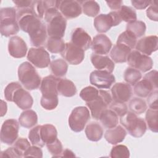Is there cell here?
Here are the masks:
<instances>
[{"label":"cell","instance_id":"obj_52","mask_svg":"<svg viewBox=\"0 0 158 158\" xmlns=\"http://www.w3.org/2000/svg\"><path fill=\"white\" fill-rule=\"evenodd\" d=\"M152 1H142V0H132L131 1L132 6L137 9H144L151 4Z\"/></svg>","mask_w":158,"mask_h":158},{"label":"cell","instance_id":"obj_17","mask_svg":"<svg viewBox=\"0 0 158 158\" xmlns=\"http://www.w3.org/2000/svg\"><path fill=\"white\" fill-rule=\"evenodd\" d=\"M27 46L23 40L18 36L11 37L8 43V51L14 58H22L25 56L27 52Z\"/></svg>","mask_w":158,"mask_h":158},{"label":"cell","instance_id":"obj_33","mask_svg":"<svg viewBox=\"0 0 158 158\" xmlns=\"http://www.w3.org/2000/svg\"><path fill=\"white\" fill-rule=\"evenodd\" d=\"M146 30V26L144 22L136 20L131 23H128L126 27V30L132 33L136 38L144 35Z\"/></svg>","mask_w":158,"mask_h":158},{"label":"cell","instance_id":"obj_8","mask_svg":"<svg viewBox=\"0 0 158 158\" xmlns=\"http://www.w3.org/2000/svg\"><path fill=\"white\" fill-rule=\"evenodd\" d=\"M122 22L117 11H112L107 14H101L94 19V26L99 33H106L111 27L117 26Z\"/></svg>","mask_w":158,"mask_h":158},{"label":"cell","instance_id":"obj_27","mask_svg":"<svg viewBox=\"0 0 158 158\" xmlns=\"http://www.w3.org/2000/svg\"><path fill=\"white\" fill-rule=\"evenodd\" d=\"M85 134L89 140L91 141H98L102 137L103 128L99 123L91 122L86 125Z\"/></svg>","mask_w":158,"mask_h":158},{"label":"cell","instance_id":"obj_22","mask_svg":"<svg viewBox=\"0 0 158 158\" xmlns=\"http://www.w3.org/2000/svg\"><path fill=\"white\" fill-rule=\"evenodd\" d=\"M91 61L93 66L99 70L106 71L112 73L114 71L115 64L114 62L107 56H102L96 54H92Z\"/></svg>","mask_w":158,"mask_h":158},{"label":"cell","instance_id":"obj_6","mask_svg":"<svg viewBox=\"0 0 158 158\" xmlns=\"http://www.w3.org/2000/svg\"><path fill=\"white\" fill-rule=\"evenodd\" d=\"M89 118L88 109L84 106H78L72 110L69 117V125L72 131L80 132L84 129Z\"/></svg>","mask_w":158,"mask_h":158},{"label":"cell","instance_id":"obj_30","mask_svg":"<svg viewBox=\"0 0 158 158\" xmlns=\"http://www.w3.org/2000/svg\"><path fill=\"white\" fill-rule=\"evenodd\" d=\"M155 89L154 86L146 79L143 78L135 85L134 93L140 98H146Z\"/></svg>","mask_w":158,"mask_h":158},{"label":"cell","instance_id":"obj_39","mask_svg":"<svg viewBox=\"0 0 158 158\" xmlns=\"http://www.w3.org/2000/svg\"><path fill=\"white\" fill-rule=\"evenodd\" d=\"M146 101L139 98H133L129 102V109L131 112L136 114H141L147 109Z\"/></svg>","mask_w":158,"mask_h":158},{"label":"cell","instance_id":"obj_48","mask_svg":"<svg viewBox=\"0 0 158 158\" xmlns=\"http://www.w3.org/2000/svg\"><path fill=\"white\" fill-rule=\"evenodd\" d=\"M147 17L151 20L157 22L158 20V12H157V6L155 1H152L149 7L146 10Z\"/></svg>","mask_w":158,"mask_h":158},{"label":"cell","instance_id":"obj_49","mask_svg":"<svg viewBox=\"0 0 158 158\" xmlns=\"http://www.w3.org/2000/svg\"><path fill=\"white\" fill-rule=\"evenodd\" d=\"M14 146L23 154L24 152L30 146V143L26 138H20L15 142Z\"/></svg>","mask_w":158,"mask_h":158},{"label":"cell","instance_id":"obj_14","mask_svg":"<svg viewBox=\"0 0 158 158\" xmlns=\"http://www.w3.org/2000/svg\"><path fill=\"white\" fill-rule=\"evenodd\" d=\"M111 93L114 101L125 102L130 99L133 91L130 84L119 82L114 85Z\"/></svg>","mask_w":158,"mask_h":158},{"label":"cell","instance_id":"obj_44","mask_svg":"<svg viewBox=\"0 0 158 158\" xmlns=\"http://www.w3.org/2000/svg\"><path fill=\"white\" fill-rule=\"evenodd\" d=\"M59 103L58 96L45 97L42 96L40 101L41 106L46 110H53L56 108Z\"/></svg>","mask_w":158,"mask_h":158},{"label":"cell","instance_id":"obj_28","mask_svg":"<svg viewBox=\"0 0 158 158\" xmlns=\"http://www.w3.org/2000/svg\"><path fill=\"white\" fill-rule=\"evenodd\" d=\"M19 122L22 127L30 128L34 127L38 122L37 114L34 110L31 109L25 110L19 116Z\"/></svg>","mask_w":158,"mask_h":158},{"label":"cell","instance_id":"obj_24","mask_svg":"<svg viewBox=\"0 0 158 158\" xmlns=\"http://www.w3.org/2000/svg\"><path fill=\"white\" fill-rule=\"evenodd\" d=\"M131 52V49L121 44H116L111 49L110 56L112 60L115 63L127 62L128 56Z\"/></svg>","mask_w":158,"mask_h":158},{"label":"cell","instance_id":"obj_53","mask_svg":"<svg viewBox=\"0 0 158 158\" xmlns=\"http://www.w3.org/2000/svg\"><path fill=\"white\" fill-rule=\"evenodd\" d=\"M13 2L15 4V6L17 8L19 9H22V8H28L31 7L33 1H13Z\"/></svg>","mask_w":158,"mask_h":158},{"label":"cell","instance_id":"obj_10","mask_svg":"<svg viewBox=\"0 0 158 158\" xmlns=\"http://www.w3.org/2000/svg\"><path fill=\"white\" fill-rule=\"evenodd\" d=\"M19 123L17 120L10 118L5 120L1 129V141L7 144H12L19 135Z\"/></svg>","mask_w":158,"mask_h":158},{"label":"cell","instance_id":"obj_5","mask_svg":"<svg viewBox=\"0 0 158 158\" xmlns=\"http://www.w3.org/2000/svg\"><path fill=\"white\" fill-rule=\"evenodd\" d=\"M120 122L128 133L135 138L143 136L147 129L145 120L132 112L127 111L125 114L120 117Z\"/></svg>","mask_w":158,"mask_h":158},{"label":"cell","instance_id":"obj_41","mask_svg":"<svg viewBox=\"0 0 158 158\" xmlns=\"http://www.w3.org/2000/svg\"><path fill=\"white\" fill-rule=\"evenodd\" d=\"M110 157L112 158H128L130 151L126 146L118 144L112 148Z\"/></svg>","mask_w":158,"mask_h":158},{"label":"cell","instance_id":"obj_51","mask_svg":"<svg viewBox=\"0 0 158 158\" xmlns=\"http://www.w3.org/2000/svg\"><path fill=\"white\" fill-rule=\"evenodd\" d=\"M157 70H153L146 73L143 78L148 80L154 86L155 89H157Z\"/></svg>","mask_w":158,"mask_h":158},{"label":"cell","instance_id":"obj_11","mask_svg":"<svg viewBox=\"0 0 158 158\" xmlns=\"http://www.w3.org/2000/svg\"><path fill=\"white\" fill-rule=\"evenodd\" d=\"M27 59L36 67L40 69L48 67L51 63L49 54L42 47L30 48Z\"/></svg>","mask_w":158,"mask_h":158},{"label":"cell","instance_id":"obj_50","mask_svg":"<svg viewBox=\"0 0 158 158\" xmlns=\"http://www.w3.org/2000/svg\"><path fill=\"white\" fill-rule=\"evenodd\" d=\"M157 89L152 91L148 96V102L149 107L154 109H157Z\"/></svg>","mask_w":158,"mask_h":158},{"label":"cell","instance_id":"obj_31","mask_svg":"<svg viewBox=\"0 0 158 158\" xmlns=\"http://www.w3.org/2000/svg\"><path fill=\"white\" fill-rule=\"evenodd\" d=\"M50 69L54 76L59 78L67 73L68 65L64 59H57L50 63Z\"/></svg>","mask_w":158,"mask_h":158},{"label":"cell","instance_id":"obj_34","mask_svg":"<svg viewBox=\"0 0 158 158\" xmlns=\"http://www.w3.org/2000/svg\"><path fill=\"white\" fill-rule=\"evenodd\" d=\"M117 12L122 21L123 20L128 23L133 22L137 19L136 11L131 7L122 5L120 9Z\"/></svg>","mask_w":158,"mask_h":158},{"label":"cell","instance_id":"obj_15","mask_svg":"<svg viewBox=\"0 0 158 158\" xmlns=\"http://www.w3.org/2000/svg\"><path fill=\"white\" fill-rule=\"evenodd\" d=\"M59 9L60 14L67 19L76 18L82 12L80 2L77 1H62Z\"/></svg>","mask_w":158,"mask_h":158},{"label":"cell","instance_id":"obj_40","mask_svg":"<svg viewBox=\"0 0 158 158\" xmlns=\"http://www.w3.org/2000/svg\"><path fill=\"white\" fill-rule=\"evenodd\" d=\"M98 96L99 90L91 86H88L84 88L80 93V98L86 102L94 100L98 97Z\"/></svg>","mask_w":158,"mask_h":158},{"label":"cell","instance_id":"obj_2","mask_svg":"<svg viewBox=\"0 0 158 158\" xmlns=\"http://www.w3.org/2000/svg\"><path fill=\"white\" fill-rule=\"evenodd\" d=\"M4 93L5 99L7 101L14 102L22 110L30 109L33 106L32 96L18 82L9 83L5 88Z\"/></svg>","mask_w":158,"mask_h":158},{"label":"cell","instance_id":"obj_55","mask_svg":"<svg viewBox=\"0 0 158 158\" xmlns=\"http://www.w3.org/2000/svg\"><path fill=\"white\" fill-rule=\"evenodd\" d=\"M75 155L74 153L69 149H65L64 151H63L61 157H75Z\"/></svg>","mask_w":158,"mask_h":158},{"label":"cell","instance_id":"obj_9","mask_svg":"<svg viewBox=\"0 0 158 158\" xmlns=\"http://www.w3.org/2000/svg\"><path fill=\"white\" fill-rule=\"evenodd\" d=\"M127 61L131 67L140 70L142 72L150 70L153 66V61L150 57L141 54L136 50L130 52Z\"/></svg>","mask_w":158,"mask_h":158},{"label":"cell","instance_id":"obj_16","mask_svg":"<svg viewBox=\"0 0 158 158\" xmlns=\"http://www.w3.org/2000/svg\"><path fill=\"white\" fill-rule=\"evenodd\" d=\"M112 43L106 35L99 34L93 38L91 48L94 54L99 55L107 54L111 49Z\"/></svg>","mask_w":158,"mask_h":158},{"label":"cell","instance_id":"obj_19","mask_svg":"<svg viewBox=\"0 0 158 158\" xmlns=\"http://www.w3.org/2000/svg\"><path fill=\"white\" fill-rule=\"evenodd\" d=\"M91 36L81 28H75L71 36V43L76 46L82 49L83 50H87L91 45Z\"/></svg>","mask_w":158,"mask_h":158},{"label":"cell","instance_id":"obj_13","mask_svg":"<svg viewBox=\"0 0 158 158\" xmlns=\"http://www.w3.org/2000/svg\"><path fill=\"white\" fill-rule=\"evenodd\" d=\"M60 54L61 56L72 65H78L80 64L85 57L84 50L76 46L71 42L65 43V49Z\"/></svg>","mask_w":158,"mask_h":158},{"label":"cell","instance_id":"obj_32","mask_svg":"<svg viewBox=\"0 0 158 158\" xmlns=\"http://www.w3.org/2000/svg\"><path fill=\"white\" fill-rule=\"evenodd\" d=\"M46 46L51 53H61L65 49V43L62 38L49 37L47 40Z\"/></svg>","mask_w":158,"mask_h":158},{"label":"cell","instance_id":"obj_23","mask_svg":"<svg viewBox=\"0 0 158 158\" xmlns=\"http://www.w3.org/2000/svg\"><path fill=\"white\" fill-rule=\"evenodd\" d=\"M126 135L125 130L122 126L117 125L107 130L104 134V138L109 143L115 145L123 141Z\"/></svg>","mask_w":158,"mask_h":158},{"label":"cell","instance_id":"obj_18","mask_svg":"<svg viewBox=\"0 0 158 158\" xmlns=\"http://www.w3.org/2000/svg\"><path fill=\"white\" fill-rule=\"evenodd\" d=\"M136 51L146 56L151 55L157 50L158 38L156 35H150L140 39L136 44Z\"/></svg>","mask_w":158,"mask_h":158},{"label":"cell","instance_id":"obj_26","mask_svg":"<svg viewBox=\"0 0 158 158\" xmlns=\"http://www.w3.org/2000/svg\"><path fill=\"white\" fill-rule=\"evenodd\" d=\"M58 93L65 97H72L76 94L77 88L75 84L66 78H59L57 83Z\"/></svg>","mask_w":158,"mask_h":158},{"label":"cell","instance_id":"obj_47","mask_svg":"<svg viewBox=\"0 0 158 158\" xmlns=\"http://www.w3.org/2000/svg\"><path fill=\"white\" fill-rule=\"evenodd\" d=\"M0 156L1 157H23V154L14 146L9 148L6 150L2 151Z\"/></svg>","mask_w":158,"mask_h":158},{"label":"cell","instance_id":"obj_20","mask_svg":"<svg viewBox=\"0 0 158 158\" xmlns=\"http://www.w3.org/2000/svg\"><path fill=\"white\" fill-rule=\"evenodd\" d=\"M59 78L54 75H48L43 78L41 85L40 91L42 96L50 97L58 96L57 83Z\"/></svg>","mask_w":158,"mask_h":158},{"label":"cell","instance_id":"obj_1","mask_svg":"<svg viewBox=\"0 0 158 158\" xmlns=\"http://www.w3.org/2000/svg\"><path fill=\"white\" fill-rule=\"evenodd\" d=\"M17 20L20 29L28 33L31 45L39 48L45 43L48 34L46 27L31 7L19 9Z\"/></svg>","mask_w":158,"mask_h":158},{"label":"cell","instance_id":"obj_54","mask_svg":"<svg viewBox=\"0 0 158 158\" xmlns=\"http://www.w3.org/2000/svg\"><path fill=\"white\" fill-rule=\"evenodd\" d=\"M107 6L112 10H118L121 6L123 5L122 1H106Z\"/></svg>","mask_w":158,"mask_h":158},{"label":"cell","instance_id":"obj_7","mask_svg":"<svg viewBox=\"0 0 158 158\" xmlns=\"http://www.w3.org/2000/svg\"><path fill=\"white\" fill-rule=\"evenodd\" d=\"M112 98L110 93L105 90H99V96L94 100L86 102L91 111V116L95 120H99L101 113L107 109L112 102Z\"/></svg>","mask_w":158,"mask_h":158},{"label":"cell","instance_id":"obj_4","mask_svg":"<svg viewBox=\"0 0 158 158\" xmlns=\"http://www.w3.org/2000/svg\"><path fill=\"white\" fill-rule=\"evenodd\" d=\"M18 77L21 84L28 90L36 89L41 85L40 76L28 62H24L19 65Z\"/></svg>","mask_w":158,"mask_h":158},{"label":"cell","instance_id":"obj_35","mask_svg":"<svg viewBox=\"0 0 158 158\" xmlns=\"http://www.w3.org/2000/svg\"><path fill=\"white\" fill-rule=\"evenodd\" d=\"M157 113V109L149 108L147 110L145 116L146 122L149 129L154 133H157L158 131Z\"/></svg>","mask_w":158,"mask_h":158},{"label":"cell","instance_id":"obj_12","mask_svg":"<svg viewBox=\"0 0 158 158\" xmlns=\"http://www.w3.org/2000/svg\"><path fill=\"white\" fill-rule=\"evenodd\" d=\"M115 81L112 73L104 70H94L89 75L90 83L99 89H108Z\"/></svg>","mask_w":158,"mask_h":158},{"label":"cell","instance_id":"obj_46","mask_svg":"<svg viewBox=\"0 0 158 158\" xmlns=\"http://www.w3.org/2000/svg\"><path fill=\"white\" fill-rule=\"evenodd\" d=\"M23 157H43V151L39 146L33 145L30 146L23 153Z\"/></svg>","mask_w":158,"mask_h":158},{"label":"cell","instance_id":"obj_3","mask_svg":"<svg viewBox=\"0 0 158 158\" xmlns=\"http://www.w3.org/2000/svg\"><path fill=\"white\" fill-rule=\"evenodd\" d=\"M44 19L47 23V33L49 37L62 38L67 26L65 18L57 7L49 8L44 13Z\"/></svg>","mask_w":158,"mask_h":158},{"label":"cell","instance_id":"obj_37","mask_svg":"<svg viewBox=\"0 0 158 158\" xmlns=\"http://www.w3.org/2000/svg\"><path fill=\"white\" fill-rule=\"evenodd\" d=\"M82 10L89 17L96 16L100 11V6L95 1H85L82 2Z\"/></svg>","mask_w":158,"mask_h":158},{"label":"cell","instance_id":"obj_25","mask_svg":"<svg viewBox=\"0 0 158 158\" xmlns=\"http://www.w3.org/2000/svg\"><path fill=\"white\" fill-rule=\"evenodd\" d=\"M40 135L44 144L53 142L57 138V131L56 127L51 124L40 125Z\"/></svg>","mask_w":158,"mask_h":158},{"label":"cell","instance_id":"obj_42","mask_svg":"<svg viewBox=\"0 0 158 158\" xmlns=\"http://www.w3.org/2000/svg\"><path fill=\"white\" fill-rule=\"evenodd\" d=\"M40 125H37L33 128L28 133V138L30 143L35 146L39 147H43L45 144L42 141L40 135Z\"/></svg>","mask_w":158,"mask_h":158},{"label":"cell","instance_id":"obj_38","mask_svg":"<svg viewBox=\"0 0 158 158\" xmlns=\"http://www.w3.org/2000/svg\"><path fill=\"white\" fill-rule=\"evenodd\" d=\"M123 77L125 81L131 85H135L142 77L139 70L133 67H128L124 72Z\"/></svg>","mask_w":158,"mask_h":158},{"label":"cell","instance_id":"obj_29","mask_svg":"<svg viewBox=\"0 0 158 158\" xmlns=\"http://www.w3.org/2000/svg\"><path fill=\"white\" fill-rule=\"evenodd\" d=\"M99 120L106 128H112L116 127L118 122L117 115L110 109L104 110L101 113Z\"/></svg>","mask_w":158,"mask_h":158},{"label":"cell","instance_id":"obj_36","mask_svg":"<svg viewBox=\"0 0 158 158\" xmlns=\"http://www.w3.org/2000/svg\"><path fill=\"white\" fill-rule=\"evenodd\" d=\"M117 44H121L130 48L133 49L136 44V38L128 31H125L118 37Z\"/></svg>","mask_w":158,"mask_h":158},{"label":"cell","instance_id":"obj_21","mask_svg":"<svg viewBox=\"0 0 158 158\" xmlns=\"http://www.w3.org/2000/svg\"><path fill=\"white\" fill-rule=\"evenodd\" d=\"M20 30L17 18L4 17L0 18L1 34L6 37L16 35Z\"/></svg>","mask_w":158,"mask_h":158},{"label":"cell","instance_id":"obj_45","mask_svg":"<svg viewBox=\"0 0 158 158\" xmlns=\"http://www.w3.org/2000/svg\"><path fill=\"white\" fill-rule=\"evenodd\" d=\"M109 109L115 112L118 117H122L127 113V106L125 102L114 101L109 105Z\"/></svg>","mask_w":158,"mask_h":158},{"label":"cell","instance_id":"obj_43","mask_svg":"<svg viewBox=\"0 0 158 158\" xmlns=\"http://www.w3.org/2000/svg\"><path fill=\"white\" fill-rule=\"evenodd\" d=\"M46 145L48 151L51 153L52 157H61L63 152V147L61 142L57 138L53 142Z\"/></svg>","mask_w":158,"mask_h":158}]
</instances>
